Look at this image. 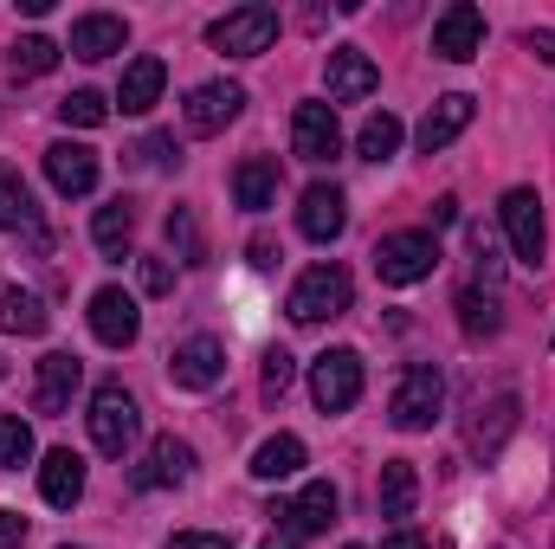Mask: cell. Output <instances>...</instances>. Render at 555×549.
<instances>
[{
  "instance_id": "9",
  "label": "cell",
  "mask_w": 555,
  "mask_h": 549,
  "mask_svg": "<svg viewBox=\"0 0 555 549\" xmlns=\"http://www.w3.org/2000/svg\"><path fill=\"white\" fill-rule=\"evenodd\" d=\"M498 220H504V233H511V253H517L524 266H537V259H543V201H537V188H511V194L498 201Z\"/></svg>"
},
{
  "instance_id": "29",
  "label": "cell",
  "mask_w": 555,
  "mask_h": 549,
  "mask_svg": "<svg viewBox=\"0 0 555 549\" xmlns=\"http://www.w3.org/2000/svg\"><path fill=\"white\" fill-rule=\"evenodd\" d=\"M52 65H59V46H52L46 33H26V39L7 46V72H13V78H46Z\"/></svg>"
},
{
  "instance_id": "39",
  "label": "cell",
  "mask_w": 555,
  "mask_h": 549,
  "mask_svg": "<svg viewBox=\"0 0 555 549\" xmlns=\"http://www.w3.org/2000/svg\"><path fill=\"white\" fill-rule=\"evenodd\" d=\"M168 549H233V537H214V531H175Z\"/></svg>"
},
{
  "instance_id": "47",
  "label": "cell",
  "mask_w": 555,
  "mask_h": 549,
  "mask_svg": "<svg viewBox=\"0 0 555 549\" xmlns=\"http://www.w3.org/2000/svg\"><path fill=\"white\" fill-rule=\"evenodd\" d=\"M349 549H362V544H349Z\"/></svg>"
},
{
  "instance_id": "20",
  "label": "cell",
  "mask_w": 555,
  "mask_h": 549,
  "mask_svg": "<svg viewBox=\"0 0 555 549\" xmlns=\"http://www.w3.org/2000/svg\"><path fill=\"white\" fill-rule=\"evenodd\" d=\"M472 111H478V104H472L465 91H446V98H439V104H433V111L420 117L414 142L426 149V155H433V149H446L452 137H465V130H472Z\"/></svg>"
},
{
  "instance_id": "12",
  "label": "cell",
  "mask_w": 555,
  "mask_h": 549,
  "mask_svg": "<svg viewBox=\"0 0 555 549\" xmlns=\"http://www.w3.org/2000/svg\"><path fill=\"white\" fill-rule=\"evenodd\" d=\"M336 505H343L336 485H330V478H310L291 505H272V518L284 524V531H297V537H323V531L336 524Z\"/></svg>"
},
{
  "instance_id": "43",
  "label": "cell",
  "mask_w": 555,
  "mask_h": 549,
  "mask_svg": "<svg viewBox=\"0 0 555 549\" xmlns=\"http://www.w3.org/2000/svg\"><path fill=\"white\" fill-rule=\"evenodd\" d=\"M452 220H459V201H452V194H439V201H433V227H452Z\"/></svg>"
},
{
  "instance_id": "2",
  "label": "cell",
  "mask_w": 555,
  "mask_h": 549,
  "mask_svg": "<svg viewBox=\"0 0 555 549\" xmlns=\"http://www.w3.org/2000/svg\"><path fill=\"white\" fill-rule=\"evenodd\" d=\"M349 297H356V278L343 272V266H310L291 284V317L297 323H330V317L349 310Z\"/></svg>"
},
{
  "instance_id": "15",
  "label": "cell",
  "mask_w": 555,
  "mask_h": 549,
  "mask_svg": "<svg viewBox=\"0 0 555 549\" xmlns=\"http://www.w3.org/2000/svg\"><path fill=\"white\" fill-rule=\"evenodd\" d=\"M188 472H194V446L175 439V433H162V439L142 452V465L130 472V485H137V491H168V485H181Z\"/></svg>"
},
{
  "instance_id": "22",
  "label": "cell",
  "mask_w": 555,
  "mask_h": 549,
  "mask_svg": "<svg viewBox=\"0 0 555 549\" xmlns=\"http://www.w3.org/2000/svg\"><path fill=\"white\" fill-rule=\"evenodd\" d=\"M39 491H46L52 511H72V505L85 498V459H78L72 446L46 452V465H39Z\"/></svg>"
},
{
  "instance_id": "36",
  "label": "cell",
  "mask_w": 555,
  "mask_h": 549,
  "mask_svg": "<svg viewBox=\"0 0 555 549\" xmlns=\"http://www.w3.org/2000/svg\"><path fill=\"white\" fill-rule=\"evenodd\" d=\"M291 382H297V362H291V349H272V356H266V375H259V395H266V401H278Z\"/></svg>"
},
{
  "instance_id": "19",
  "label": "cell",
  "mask_w": 555,
  "mask_h": 549,
  "mask_svg": "<svg viewBox=\"0 0 555 549\" xmlns=\"http://www.w3.org/2000/svg\"><path fill=\"white\" fill-rule=\"evenodd\" d=\"M78 382H85V362H78V356H65V349H52V356H39V382H33V408H39V413H65V408H72V395H78Z\"/></svg>"
},
{
  "instance_id": "40",
  "label": "cell",
  "mask_w": 555,
  "mask_h": 549,
  "mask_svg": "<svg viewBox=\"0 0 555 549\" xmlns=\"http://www.w3.org/2000/svg\"><path fill=\"white\" fill-rule=\"evenodd\" d=\"M26 544V518L20 511H0V549H20Z\"/></svg>"
},
{
  "instance_id": "6",
  "label": "cell",
  "mask_w": 555,
  "mask_h": 549,
  "mask_svg": "<svg viewBox=\"0 0 555 549\" xmlns=\"http://www.w3.org/2000/svg\"><path fill=\"white\" fill-rule=\"evenodd\" d=\"M433 266H439V240L433 233H388L375 246L382 284H420V278H433Z\"/></svg>"
},
{
  "instance_id": "31",
  "label": "cell",
  "mask_w": 555,
  "mask_h": 549,
  "mask_svg": "<svg viewBox=\"0 0 555 549\" xmlns=\"http://www.w3.org/2000/svg\"><path fill=\"white\" fill-rule=\"evenodd\" d=\"M459 323H465V336H498V297L465 284L459 291Z\"/></svg>"
},
{
  "instance_id": "13",
  "label": "cell",
  "mask_w": 555,
  "mask_h": 549,
  "mask_svg": "<svg viewBox=\"0 0 555 549\" xmlns=\"http://www.w3.org/2000/svg\"><path fill=\"white\" fill-rule=\"evenodd\" d=\"M91 330H98V343L104 349H130L142 336V310L130 291H117V284H104L98 297H91Z\"/></svg>"
},
{
  "instance_id": "27",
  "label": "cell",
  "mask_w": 555,
  "mask_h": 549,
  "mask_svg": "<svg viewBox=\"0 0 555 549\" xmlns=\"http://www.w3.org/2000/svg\"><path fill=\"white\" fill-rule=\"evenodd\" d=\"M0 330H13V336H46V304H39L33 291L7 284V291H0Z\"/></svg>"
},
{
  "instance_id": "14",
  "label": "cell",
  "mask_w": 555,
  "mask_h": 549,
  "mask_svg": "<svg viewBox=\"0 0 555 549\" xmlns=\"http://www.w3.org/2000/svg\"><path fill=\"white\" fill-rule=\"evenodd\" d=\"M297 227H304V240L330 246V240L349 227V201H343V188H336V181H310L304 201H297Z\"/></svg>"
},
{
  "instance_id": "7",
  "label": "cell",
  "mask_w": 555,
  "mask_h": 549,
  "mask_svg": "<svg viewBox=\"0 0 555 549\" xmlns=\"http://www.w3.org/2000/svg\"><path fill=\"white\" fill-rule=\"evenodd\" d=\"M433 52H439L446 65L478 59V52H485V13H478L472 0H452V7L433 20Z\"/></svg>"
},
{
  "instance_id": "34",
  "label": "cell",
  "mask_w": 555,
  "mask_h": 549,
  "mask_svg": "<svg viewBox=\"0 0 555 549\" xmlns=\"http://www.w3.org/2000/svg\"><path fill=\"white\" fill-rule=\"evenodd\" d=\"M33 459V426L20 413H0V472H20Z\"/></svg>"
},
{
  "instance_id": "11",
  "label": "cell",
  "mask_w": 555,
  "mask_h": 549,
  "mask_svg": "<svg viewBox=\"0 0 555 549\" xmlns=\"http://www.w3.org/2000/svg\"><path fill=\"white\" fill-rule=\"evenodd\" d=\"M323 85H330L336 104H362V98H375L382 72H375V59H369L362 46H336V52L323 59Z\"/></svg>"
},
{
  "instance_id": "30",
  "label": "cell",
  "mask_w": 555,
  "mask_h": 549,
  "mask_svg": "<svg viewBox=\"0 0 555 549\" xmlns=\"http://www.w3.org/2000/svg\"><path fill=\"white\" fill-rule=\"evenodd\" d=\"M130 233H137V207L117 194V201H104L98 207V220H91V240L104 246V253H124L130 246Z\"/></svg>"
},
{
  "instance_id": "32",
  "label": "cell",
  "mask_w": 555,
  "mask_h": 549,
  "mask_svg": "<svg viewBox=\"0 0 555 549\" xmlns=\"http://www.w3.org/2000/svg\"><path fill=\"white\" fill-rule=\"evenodd\" d=\"M168 246H175V259H181V266H201V259H207L194 207H175V214H168Z\"/></svg>"
},
{
  "instance_id": "38",
  "label": "cell",
  "mask_w": 555,
  "mask_h": 549,
  "mask_svg": "<svg viewBox=\"0 0 555 549\" xmlns=\"http://www.w3.org/2000/svg\"><path fill=\"white\" fill-rule=\"evenodd\" d=\"M137 155L149 162V168H175V162H181V149H175V137H168V130H162V137H149Z\"/></svg>"
},
{
  "instance_id": "37",
  "label": "cell",
  "mask_w": 555,
  "mask_h": 549,
  "mask_svg": "<svg viewBox=\"0 0 555 549\" xmlns=\"http://www.w3.org/2000/svg\"><path fill=\"white\" fill-rule=\"evenodd\" d=\"M137 278H142V291H149V297H168V291H175V266H168V259H142Z\"/></svg>"
},
{
  "instance_id": "8",
  "label": "cell",
  "mask_w": 555,
  "mask_h": 549,
  "mask_svg": "<svg viewBox=\"0 0 555 549\" xmlns=\"http://www.w3.org/2000/svg\"><path fill=\"white\" fill-rule=\"evenodd\" d=\"M240 111H246V91H240L233 78H207V85L188 91V111H181V117H188L194 137H220Z\"/></svg>"
},
{
  "instance_id": "1",
  "label": "cell",
  "mask_w": 555,
  "mask_h": 549,
  "mask_svg": "<svg viewBox=\"0 0 555 549\" xmlns=\"http://www.w3.org/2000/svg\"><path fill=\"white\" fill-rule=\"evenodd\" d=\"M272 39H278V7H266V0L233 7L207 26V46L227 52V59H259V52H272Z\"/></svg>"
},
{
  "instance_id": "21",
  "label": "cell",
  "mask_w": 555,
  "mask_h": 549,
  "mask_svg": "<svg viewBox=\"0 0 555 549\" xmlns=\"http://www.w3.org/2000/svg\"><path fill=\"white\" fill-rule=\"evenodd\" d=\"M124 46H130V20L124 13H85L72 26V52L78 59H117Z\"/></svg>"
},
{
  "instance_id": "4",
  "label": "cell",
  "mask_w": 555,
  "mask_h": 549,
  "mask_svg": "<svg viewBox=\"0 0 555 549\" xmlns=\"http://www.w3.org/2000/svg\"><path fill=\"white\" fill-rule=\"evenodd\" d=\"M446 408V382H439V369L433 362H414L408 375H401V388H395V401H388V420L401 426V433H426L433 420Z\"/></svg>"
},
{
  "instance_id": "41",
  "label": "cell",
  "mask_w": 555,
  "mask_h": 549,
  "mask_svg": "<svg viewBox=\"0 0 555 549\" xmlns=\"http://www.w3.org/2000/svg\"><path fill=\"white\" fill-rule=\"evenodd\" d=\"M524 46H530L543 65H555V33H550V26H530V33H524Z\"/></svg>"
},
{
  "instance_id": "3",
  "label": "cell",
  "mask_w": 555,
  "mask_h": 549,
  "mask_svg": "<svg viewBox=\"0 0 555 549\" xmlns=\"http://www.w3.org/2000/svg\"><path fill=\"white\" fill-rule=\"evenodd\" d=\"M137 426H142V413H137V401L124 395V382H104V388L91 395V446H98L104 459H124V452L137 446Z\"/></svg>"
},
{
  "instance_id": "25",
  "label": "cell",
  "mask_w": 555,
  "mask_h": 549,
  "mask_svg": "<svg viewBox=\"0 0 555 549\" xmlns=\"http://www.w3.org/2000/svg\"><path fill=\"white\" fill-rule=\"evenodd\" d=\"M0 227H7V233H26L33 246H46V233H39V220H33V194H26L20 168H0Z\"/></svg>"
},
{
  "instance_id": "16",
  "label": "cell",
  "mask_w": 555,
  "mask_h": 549,
  "mask_svg": "<svg viewBox=\"0 0 555 549\" xmlns=\"http://www.w3.org/2000/svg\"><path fill=\"white\" fill-rule=\"evenodd\" d=\"M168 375H175V388H214L227 375V343L220 336H188L168 356Z\"/></svg>"
},
{
  "instance_id": "28",
  "label": "cell",
  "mask_w": 555,
  "mask_h": 549,
  "mask_svg": "<svg viewBox=\"0 0 555 549\" xmlns=\"http://www.w3.org/2000/svg\"><path fill=\"white\" fill-rule=\"evenodd\" d=\"M297 465H304V439H297V433H272V439L253 452V478H266V485H272V478H291Z\"/></svg>"
},
{
  "instance_id": "10",
  "label": "cell",
  "mask_w": 555,
  "mask_h": 549,
  "mask_svg": "<svg viewBox=\"0 0 555 549\" xmlns=\"http://www.w3.org/2000/svg\"><path fill=\"white\" fill-rule=\"evenodd\" d=\"M291 149H297L304 162H336V155H343L336 104H297V111H291Z\"/></svg>"
},
{
  "instance_id": "45",
  "label": "cell",
  "mask_w": 555,
  "mask_h": 549,
  "mask_svg": "<svg viewBox=\"0 0 555 549\" xmlns=\"http://www.w3.org/2000/svg\"><path fill=\"white\" fill-rule=\"evenodd\" d=\"M382 549H426V537H420V531H395Z\"/></svg>"
},
{
  "instance_id": "35",
  "label": "cell",
  "mask_w": 555,
  "mask_h": 549,
  "mask_svg": "<svg viewBox=\"0 0 555 549\" xmlns=\"http://www.w3.org/2000/svg\"><path fill=\"white\" fill-rule=\"evenodd\" d=\"M59 117H65V124H78V130H98V124L111 117V104H104L98 91H72V98L59 104Z\"/></svg>"
},
{
  "instance_id": "46",
  "label": "cell",
  "mask_w": 555,
  "mask_h": 549,
  "mask_svg": "<svg viewBox=\"0 0 555 549\" xmlns=\"http://www.w3.org/2000/svg\"><path fill=\"white\" fill-rule=\"evenodd\" d=\"M0 375H7V362H0Z\"/></svg>"
},
{
  "instance_id": "44",
  "label": "cell",
  "mask_w": 555,
  "mask_h": 549,
  "mask_svg": "<svg viewBox=\"0 0 555 549\" xmlns=\"http://www.w3.org/2000/svg\"><path fill=\"white\" fill-rule=\"evenodd\" d=\"M259 549H304V537H297V531H284V524H278L272 537H266V544Z\"/></svg>"
},
{
  "instance_id": "5",
  "label": "cell",
  "mask_w": 555,
  "mask_h": 549,
  "mask_svg": "<svg viewBox=\"0 0 555 549\" xmlns=\"http://www.w3.org/2000/svg\"><path fill=\"white\" fill-rule=\"evenodd\" d=\"M310 395L323 413H349L362 401V356L356 349H323L310 362Z\"/></svg>"
},
{
  "instance_id": "42",
  "label": "cell",
  "mask_w": 555,
  "mask_h": 549,
  "mask_svg": "<svg viewBox=\"0 0 555 549\" xmlns=\"http://www.w3.org/2000/svg\"><path fill=\"white\" fill-rule=\"evenodd\" d=\"M246 253H253V266H259V272H272V266H278V246L266 240V233H259V240H253Z\"/></svg>"
},
{
  "instance_id": "26",
  "label": "cell",
  "mask_w": 555,
  "mask_h": 549,
  "mask_svg": "<svg viewBox=\"0 0 555 549\" xmlns=\"http://www.w3.org/2000/svg\"><path fill=\"white\" fill-rule=\"evenodd\" d=\"M414 505H420L414 459H388L382 465V518H414Z\"/></svg>"
},
{
  "instance_id": "18",
  "label": "cell",
  "mask_w": 555,
  "mask_h": 549,
  "mask_svg": "<svg viewBox=\"0 0 555 549\" xmlns=\"http://www.w3.org/2000/svg\"><path fill=\"white\" fill-rule=\"evenodd\" d=\"M517 413H524V401H517L511 388H504V395H491V401H478V408H472V426H465L472 452H478V459H491V452L517 433Z\"/></svg>"
},
{
  "instance_id": "33",
  "label": "cell",
  "mask_w": 555,
  "mask_h": 549,
  "mask_svg": "<svg viewBox=\"0 0 555 549\" xmlns=\"http://www.w3.org/2000/svg\"><path fill=\"white\" fill-rule=\"evenodd\" d=\"M356 149H362L369 162H388V155L401 149V117H388V111H375V117L362 124V137H356Z\"/></svg>"
},
{
  "instance_id": "24",
  "label": "cell",
  "mask_w": 555,
  "mask_h": 549,
  "mask_svg": "<svg viewBox=\"0 0 555 549\" xmlns=\"http://www.w3.org/2000/svg\"><path fill=\"white\" fill-rule=\"evenodd\" d=\"M162 85H168V65H162V59H137V65H124V85H117V104H124V117L155 111Z\"/></svg>"
},
{
  "instance_id": "17",
  "label": "cell",
  "mask_w": 555,
  "mask_h": 549,
  "mask_svg": "<svg viewBox=\"0 0 555 549\" xmlns=\"http://www.w3.org/2000/svg\"><path fill=\"white\" fill-rule=\"evenodd\" d=\"M46 181H52L65 201L91 194V188H98V149H85V142H52V149H46Z\"/></svg>"
},
{
  "instance_id": "23",
  "label": "cell",
  "mask_w": 555,
  "mask_h": 549,
  "mask_svg": "<svg viewBox=\"0 0 555 549\" xmlns=\"http://www.w3.org/2000/svg\"><path fill=\"white\" fill-rule=\"evenodd\" d=\"M233 201L246 207V214H266L278 201V162L272 155H246L240 168H233Z\"/></svg>"
}]
</instances>
